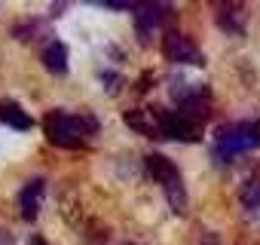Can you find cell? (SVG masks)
<instances>
[{
    "label": "cell",
    "mask_w": 260,
    "mask_h": 245,
    "mask_svg": "<svg viewBox=\"0 0 260 245\" xmlns=\"http://www.w3.org/2000/svg\"><path fill=\"white\" fill-rule=\"evenodd\" d=\"M43 132L46 138L61 147V150H77L89 135L98 132V119L83 116V113H68V110H49L43 116Z\"/></svg>",
    "instance_id": "obj_1"
},
{
    "label": "cell",
    "mask_w": 260,
    "mask_h": 245,
    "mask_svg": "<svg viewBox=\"0 0 260 245\" xmlns=\"http://www.w3.org/2000/svg\"><path fill=\"white\" fill-rule=\"evenodd\" d=\"M260 147V119H245L233 126H220L214 135V157L220 163H233L242 154Z\"/></svg>",
    "instance_id": "obj_2"
},
{
    "label": "cell",
    "mask_w": 260,
    "mask_h": 245,
    "mask_svg": "<svg viewBox=\"0 0 260 245\" xmlns=\"http://www.w3.org/2000/svg\"><path fill=\"white\" fill-rule=\"evenodd\" d=\"M144 166H147V175L162 187L166 202L172 205V211L184 215L187 211V187H184V178H181L178 166L169 157H162V154H147Z\"/></svg>",
    "instance_id": "obj_3"
},
{
    "label": "cell",
    "mask_w": 260,
    "mask_h": 245,
    "mask_svg": "<svg viewBox=\"0 0 260 245\" xmlns=\"http://www.w3.org/2000/svg\"><path fill=\"white\" fill-rule=\"evenodd\" d=\"M162 52L166 58L178 62V65H202V52L196 49V43L181 34V31H166V40H162Z\"/></svg>",
    "instance_id": "obj_4"
},
{
    "label": "cell",
    "mask_w": 260,
    "mask_h": 245,
    "mask_svg": "<svg viewBox=\"0 0 260 245\" xmlns=\"http://www.w3.org/2000/svg\"><path fill=\"white\" fill-rule=\"evenodd\" d=\"M43 193H46L43 178H31V181L19 190V211H22V218H25L28 224H31V221H37V211H40Z\"/></svg>",
    "instance_id": "obj_5"
},
{
    "label": "cell",
    "mask_w": 260,
    "mask_h": 245,
    "mask_svg": "<svg viewBox=\"0 0 260 245\" xmlns=\"http://www.w3.org/2000/svg\"><path fill=\"white\" fill-rule=\"evenodd\" d=\"M166 13H169V7H166V4H144V7H138V10H135L138 34H141V37H150V34L162 25Z\"/></svg>",
    "instance_id": "obj_6"
},
{
    "label": "cell",
    "mask_w": 260,
    "mask_h": 245,
    "mask_svg": "<svg viewBox=\"0 0 260 245\" xmlns=\"http://www.w3.org/2000/svg\"><path fill=\"white\" fill-rule=\"evenodd\" d=\"M122 119L128 122V129H135V132H141L147 138H166V132L159 126V119L153 116V110H125Z\"/></svg>",
    "instance_id": "obj_7"
},
{
    "label": "cell",
    "mask_w": 260,
    "mask_h": 245,
    "mask_svg": "<svg viewBox=\"0 0 260 245\" xmlns=\"http://www.w3.org/2000/svg\"><path fill=\"white\" fill-rule=\"evenodd\" d=\"M214 16H217V25L226 34H245V7H239V4H217Z\"/></svg>",
    "instance_id": "obj_8"
},
{
    "label": "cell",
    "mask_w": 260,
    "mask_h": 245,
    "mask_svg": "<svg viewBox=\"0 0 260 245\" xmlns=\"http://www.w3.org/2000/svg\"><path fill=\"white\" fill-rule=\"evenodd\" d=\"M239 202L245 208V215L254 221V227H260V178H248L239 187Z\"/></svg>",
    "instance_id": "obj_9"
},
{
    "label": "cell",
    "mask_w": 260,
    "mask_h": 245,
    "mask_svg": "<svg viewBox=\"0 0 260 245\" xmlns=\"http://www.w3.org/2000/svg\"><path fill=\"white\" fill-rule=\"evenodd\" d=\"M40 58H43V65H46V68H49L55 77L68 74V46H64L61 40H49V43L43 46Z\"/></svg>",
    "instance_id": "obj_10"
},
{
    "label": "cell",
    "mask_w": 260,
    "mask_h": 245,
    "mask_svg": "<svg viewBox=\"0 0 260 245\" xmlns=\"http://www.w3.org/2000/svg\"><path fill=\"white\" fill-rule=\"evenodd\" d=\"M0 122L10 129H19V132H28L34 126V119L16 104V101H0Z\"/></svg>",
    "instance_id": "obj_11"
},
{
    "label": "cell",
    "mask_w": 260,
    "mask_h": 245,
    "mask_svg": "<svg viewBox=\"0 0 260 245\" xmlns=\"http://www.w3.org/2000/svg\"><path fill=\"white\" fill-rule=\"evenodd\" d=\"M199 245H220V239H217L214 233H202V236H199Z\"/></svg>",
    "instance_id": "obj_12"
},
{
    "label": "cell",
    "mask_w": 260,
    "mask_h": 245,
    "mask_svg": "<svg viewBox=\"0 0 260 245\" xmlns=\"http://www.w3.org/2000/svg\"><path fill=\"white\" fill-rule=\"evenodd\" d=\"M0 245H16L13 236H10V230H4V227H0Z\"/></svg>",
    "instance_id": "obj_13"
},
{
    "label": "cell",
    "mask_w": 260,
    "mask_h": 245,
    "mask_svg": "<svg viewBox=\"0 0 260 245\" xmlns=\"http://www.w3.org/2000/svg\"><path fill=\"white\" fill-rule=\"evenodd\" d=\"M28 245H49V242H46L43 236H31V239H28Z\"/></svg>",
    "instance_id": "obj_14"
},
{
    "label": "cell",
    "mask_w": 260,
    "mask_h": 245,
    "mask_svg": "<svg viewBox=\"0 0 260 245\" xmlns=\"http://www.w3.org/2000/svg\"><path fill=\"white\" fill-rule=\"evenodd\" d=\"M122 245H135V242H122Z\"/></svg>",
    "instance_id": "obj_15"
}]
</instances>
